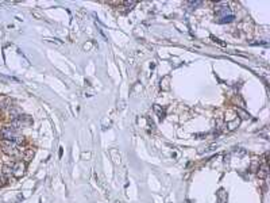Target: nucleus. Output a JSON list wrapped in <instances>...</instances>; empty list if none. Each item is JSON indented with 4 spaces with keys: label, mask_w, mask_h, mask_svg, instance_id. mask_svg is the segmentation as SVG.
<instances>
[{
    "label": "nucleus",
    "mask_w": 270,
    "mask_h": 203,
    "mask_svg": "<svg viewBox=\"0 0 270 203\" xmlns=\"http://www.w3.org/2000/svg\"><path fill=\"white\" fill-rule=\"evenodd\" d=\"M0 138H2V140L12 141L18 145L24 142V137L19 133V129H15L14 126H4V127H0Z\"/></svg>",
    "instance_id": "obj_1"
},
{
    "label": "nucleus",
    "mask_w": 270,
    "mask_h": 203,
    "mask_svg": "<svg viewBox=\"0 0 270 203\" xmlns=\"http://www.w3.org/2000/svg\"><path fill=\"white\" fill-rule=\"evenodd\" d=\"M0 148L8 156H12V157H19L23 154V149L22 146L15 144L12 141H8V140H2L0 141Z\"/></svg>",
    "instance_id": "obj_2"
},
{
    "label": "nucleus",
    "mask_w": 270,
    "mask_h": 203,
    "mask_svg": "<svg viewBox=\"0 0 270 203\" xmlns=\"http://www.w3.org/2000/svg\"><path fill=\"white\" fill-rule=\"evenodd\" d=\"M216 15H218V22L220 23H227V22H232L234 20V15L230 11V8L227 7V4L223 8H216Z\"/></svg>",
    "instance_id": "obj_3"
},
{
    "label": "nucleus",
    "mask_w": 270,
    "mask_h": 203,
    "mask_svg": "<svg viewBox=\"0 0 270 203\" xmlns=\"http://www.w3.org/2000/svg\"><path fill=\"white\" fill-rule=\"evenodd\" d=\"M32 123V119L28 115H22L20 114L19 116H16L14 121H12V125L15 129H20V127H27V126H30Z\"/></svg>",
    "instance_id": "obj_4"
},
{
    "label": "nucleus",
    "mask_w": 270,
    "mask_h": 203,
    "mask_svg": "<svg viewBox=\"0 0 270 203\" xmlns=\"http://www.w3.org/2000/svg\"><path fill=\"white\" fill-rule=\"evenodd\" d=\"M24 171H26V162L23 161H18L12 165V175L15 177H22L24 175Z\"/></svg>",
    "instance_id": "obj_5"
},
{
    "label": "nucleus",
    "mask_w": 270,
    "mask_h": 203,
    "mask_svg": "<svg viewBox=\"0 0 270 203\" xmlns=\"http://www.w3.org/2000/svg\"><path fill=\"white\" fill-rule=\"evenodd\" d=\"M268 173H269V168H268V165L265 164V165H262V166H259V172H258V176L261 177V179H265L268 176Z\"/></svg>",
    "instance_id": "obj_6"
},
{
    "label": "nucleus",
    "mask_w": 270,
    "mask_h": 203,
    "mask_svg": "<svg viewBox=\"0 0 270 203\" xmlns=\"http://www.w3.org/2000/svg\"><path fill=\"white\" fill-rule=\"evenodd\" d=\"M188 4L189 6H192V7H199V6H201V2H188Z\"/></svg>",
    "instance_id": "obj_7"
}]
</instances>
